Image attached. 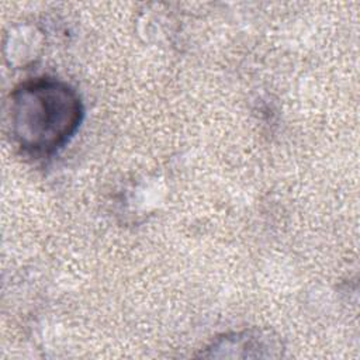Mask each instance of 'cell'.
Listing matches in <instances>:
<instances>
[{
  "label": "cell",
  "instance_id": "6da1fadb",
  "mask_svg": "<svg viewBox=\"0 0 360 360\" xmlns=\"http://www.w3.org/2000/svg\"><path fill=\"white\" fill-rule=\"evenodd\" d=\"M84 115L79 93L55 77H35L11 93V135L18 149L34 159L58 153L77 132Z\"/></svg>",
  "mask_w": 360,
  "mask_h": 360
},
{
  "label": "cell",
  "instance_id": "7a4b0ae2",
  "mask_svg": "<svg viewBox=\"0 0 360 360\" xmlns=\"http://www.w3.org/2000/svg\"><path fill=\"white\" fill-rule=\"evenodd\" d=\"M281 349L278 338L262 329H245L222 335L207 347L204 357H274Z\"/></svg>",
  "mask_w": 360,
  "mask_h": 360
}]
</instances>
